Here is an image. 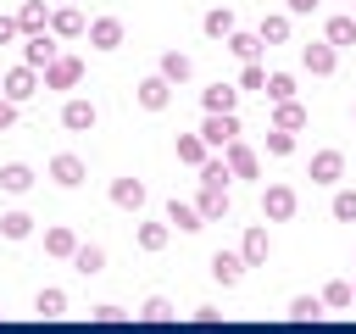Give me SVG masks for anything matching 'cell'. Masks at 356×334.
<instances>
[{
    "instance_id": "cell-1",
    "label": "cell",
    "mask_w": 356,
    "mask_h": 334,
    "mask_svg": "<svg viewBox=\"0 0 356 334\" xmlns=\"http://www.w3.org/2000/svg\"><path fill=\"white\" fill-rule=\"evenodd\" d=\"M195 134L206 139V150H228V145L239 139V117H234V111H206V122H200Z\"/></svg>"
},
{
    "instance_id": "cell-2",
    "label": "cell",
    "mask_w": 356,
    "mask_h": 334,
    "mask_svg": "<svg viewBox=\"0 0 356 334\" xmlns=\"http://www.w3.org/2000/svg\"><path fill=\"white\" fill-rule=\"evenodd\" d=\"M261 217L267 223H289L295 217V189L289 184H267L261 189Z\"/></svg>"
},
{
    "instance_id": "cell-3",
    "label": "cell",
    "mask_w": 356,
    "mask_h": 334,
    "mask_svg": "<svg viewBox=\"0 0 356 334\" xmlns=\"http://www.w3.org/2000/svg\"><path fill=\"white\" fill-rule=\"evenodd\" d=\"M50 61H56V33H28V39H22V67L44 72Z\"/></svg>"
},
{
    "instance_id": "cell-4",
    "label": "cell",
    "mask_w": 356,
    "mask_h": 334,
    "mask_svg": "<svg viewBox=\"0 0 356 334\" xmlns=\"http://www.w3.org/2000/svg\"><path fill=\"white\" fill-rule=\"evenodd\" d=\"M134 100H139L145 111H161V106L172 100V84H167L161 72H150V78H139V84H134Z\"/></svg>"
},
{
    "instance_id": "cell-5",
    "label": "cell",
    "mask_w": 356,
    "mask_h": 334,
    "mask_svg": "<svg viewBox=\"0 0 356 334\" xmlns=\"http://www.w3.org/2000/svg\"><path fill=\"white\" fill-rule=\"evenodd\" d=\"M50 33H56V39H83L89 22H83L78 6H56V11H50Z\"/></svg>"
},
{
    "instance_id": "cell-6",
    "label": "cell",
    "mask_w": 356,
    "mask_h": 334,
    "mask_svg": "<svg viewBox=\"0 0 356 334\" xmlns=\"http://www.w3.org/2000/svg\"><path fill=\"white\" fill-rule=\"evenodd\" d=\"M334 61H339V50H334L328 39H317V45H300V67H306V72L328 78V72H334Z\"/></svg>"
},
{
    "instance_id": "cell-7",
    "label": "cell",
    "mask_w": 356,
    "mask_h": 334,
    "mask_svg": "<svg viewBox=\"0 0 356 334\" xmlns=\"http://www.w3.org/2000/svg\"><path fill=\"white\" fill-rule=\"evenodd\" d=\"M83 78V61L78 56H56L50 67H44V89H72Z\"/></svg>"
},
{
    "instance_id": "cell-8",
    "label": "cell",
    "mask_w": 356,
    "mask_h": 334,
    "mask_svg": "<svg viewBox=\"0 0 356 334\" xmlns=\"http://www.w3.org/2000/svg\"><path fill=\"white\" fill-rule=\"evenodd\" d=\"M39 89H44V78H39L33 67H11V72H6V100H17V106H22V100H28V95H39Z\"/></svg>"
},
{
    "instance_id": "cell-9",
    "label": "cell",
    "mask_w": 356,
    "mask_h": 334,
    "mask_svg": "<svg viewBox=\"0 0 356 334\" xmlns=\"http://www.w3.org/2000/svg\"><path fill=\"white\" fill-rule=\"evenodd\" d=\"M50 178H56L61 189H78V184L89 178V167H83V161H78L72 150H61V156H50Z\"/></svg>"
},
{
    "instance_id": "cell-10",
    "label": "cell",
    "mask_w": 356,
    "mask_h": 334,
    "mask_svg": "<svg viewBox=\"0 0 356 334\" xmlns=\"http://www.w3.org/2000/svg\"><path fill=\"white\" fill-rule=\"evenodd\" d=\"M17 28H22V39H28V33H50L44 0H22V6H17Z\"/></svg>"
},
{
    "instance_id": "cell-11",
    "label": "cell",
    "mask_w": 356,
    "mask_h": 334,
    "mask_svg": "<svg viewBox=\"0 0 356 334\" xmlns=\"http://www.w3.org/2000/svg\"><path fill=\"white\" fill-rule=\"evenodd\" d=\"M345 178V156L339 150H317L312 156V184H339Z\"/></svg>"
},
{
    "instance_id": "cell-12",
    "label": "cell",
    "mask_w": 356,
    "mask_h": 334,
    "mask_svg": "<svg viewBox=\"0 0 356 334\" xmlns=\"http://www.w3.org/2000/svg\"><path fill=\"white\" fill-rule=\"evenodd\" d=\"M89 45H95V50H117V45H122V22H117V17H95V22H89Z\"/></svg>"
},
{
    "instance_id": "cell-13",
    "label": "cell",
    "mask_w": 356,
    "mask_h": 334,
    "mask_svg": "<svg viewBox=\"0 0 356 334\" xmlns=\"http://www.w3.org/2000/svg\"><path fill=\"white\" fill-rule=\"evenodd\" d=\"M95 117H100V111H95L89 100H67V106H61V128H72V134H89Z\"/></svg>"
},
{
    "instance_id": "cell-14",
    "label": "cell",
    "mask_w": 356,
    "mask_h": 334,
    "mask_svg": "<svg viewBox=\"0 0 356 334\" xmlns=\"http://www.w3.org/2000/svg\"><path fill=\"white\" fill-rule=\"evenodd\" d=\"M222 161H228V173H234V178H256V173H261L256 150H250V145H239V139L228 145V156H222Z\"/></svg>"
},
{
    "instance_id": "cell-15",
    "label": "cell",
    "mask_w": 356,
    "mask_h": 334,
    "mask_svg": "<svg viewBox=\"0 0 356 334\" xmlns=\"http://www.w3.org/2000/svg\"><path fill=\"white\" fill-rule=\"evenodd\" d=\"M0 189H6V195H28V189H33V167H28V161H6V167H0Z\"/></svg>"
},
{
    "instance_id": "cell-16",
    "label": "cell",
    "mask_w": 356,
    "mask_h": 334,
    "mask_svg": "<svg viewBox=\"0 0 356 334\" xmlns=\"http://www.w3.org/2000/svg\"><path fill=\"white\" fill-rule=\"evenodd\" d=\"M111 206L139 212V206H145V184H139V178H111Z\"/></svg>"
},
{
    "instance_id": "cell-17",
    "label": "cell",
    "mask_w": 356,
    "mask_h": 334,
    "mask_svg": "<svg viewBox=\"0 0 356 334\" xmlns=\"http://www.w3.org/2000/svg\"><path fill=\"white\" fill-rule=\"evenodd\" d=\"M195 212H200L206 223L228 217V189H211V184H200V195H195Z\"/></svg>"
},
{
    "instance_id": "cell-18",
    "label": "cell",
    "mask_w": 356,
    "mask_h": 334,
    "mask_svg": "<svg viewBox=\"0 0 356 334\" xmlns=\"http://www.w3.org/2000/svg\"><path fill=\"white\" fill-rule=\"evenodd\" d=\"M267 250H273V245H267V228H261V223H250V228H245V239H239V256H245V267L267 262Z\"/></svg>"
},
{
    "instance_id": "cell-19",
    "label": "cell",
    "mask_w": 356,
    "mask_h": 334,
    "mask_svg": "<svg viewBox=\"0 0 356 334\" xmlns=\"http://www.w3.org/2000/svg\"><path fill=\"white\" fill-rule=\"evenodd\" d=\"M211 278H217V284H239V278H245V256H239V250H217V256H211Z\"/></svg>"
},
{
    "instance_id": "cell-20",
    "label": "cell",
    "mask_w": 356,
    "mask_h": 334,
    "mask_svg": "<svg viewBox=\"0 0 356 334\" xmlns=\"http://www.w3.org/2000/svg\"><path fill=\"white\" fill-rule=\"evenodd\" d=\"M167 223H172V228H184V234H195V228H206V217H200V212H195L189 200H178V195L167 200Z\"/></svg>"
},
{
    "instance_id": "cell-21",
    "label": "cell",
    "mask_w": 356,
    "mask_h": 334,
    "mask_svg": "<svg viewBox=\"0 0 356 334\" xmlns=\"http://www.w3.org/2000/svg\"><path fill=\"white\" fill-rule=\"evenodd\" d=\"M200 28H206V39H228L239 22H234V11H228V6H211V11L200 17Z\"/></svg>"
},
{
    "instance_id": "cell-22",
    "label": "cell",
    "mask_w": 356,
    "mask_h": 334,
    "mask_svg": "<svg viewBox=\"0 0 356 334\" xmlns=\"http://www.w3.org/2000/svg\"><path fill=\"white\" fill-rule=\"evenodd\" d=\"M222 45H228V50H234L239 61H256V56H261V33H245V28H234V33L222 39Z\"/></svg>"
},
{
    "instance_id": "cell-23",
    "label": "cell",
    "mask_w": 356,
    "mask_h": 334,
    "mask_svg": "<svg viewBox=\"0 0 356 334\" xmlns=\"http://www.w3.org/2000/svg\"><path fill=\"white\" fill-rule=\"evenodd\" d=\"M156 72H161V78H167V84H184V78H189V72H195V61H189V56H184V50H167V56H161V67H156Z\"/></svg>"
},
{
    "instance_id": "cell-24",
    "label": "cell",
    "mask_w": 356,
    "mask_h": 334,
    "mask_svg": "<svg viewBox=\"0 0 356 334\" xmlns=\"http://www.w3.org/2000/svg\"><path fill=\"white\" fill-rule=\"evenodd\" d=\"M234 100H239L234 84H211V89H200V106H206V111H234Z\"/></svg>"
},
{
    "instance_id": "cell-25",
    "label": "cell",
    "mask_w": 356,
    "mask_h": 334,
    "mask_svg": "<svg viewBox=\"0 0 356 334\" xmlns=\"http://www.w3.org/2000/svg\"><path fill=\"white\" fill-rule=\"evenodd\" d=\"M44 250L72 262V250H78V234H72V228H61V223H56V228H44Z\"/></svg>"
},
{
    "instance_id": "cell-26",
    "label": "cell",
    "mask_w": 356,
    "mask_h": 334,
    "mask_svg": "<svg viewBox=\"0 0 356 334\" xmlns=\"http://www.w3.org/2000/svg\"><path fill=\"white\" fill-rule=\"evenodd\" d=\"M72 267H78L83 278H95V273H106V250H100V245H78V250H72Z\"/></svg>"
},
{
    "instance_id": "cell-27",
    "label": "cell",
    "mask_w": 356,
    "mask_h": 334,
    "mask_svg": "<svg viewBox=\"0 0 356 334\" xmlns=\"http://www.w3.org/2000/svg\"><path fill=\"white\" fill-rule=\"evenodd\" d=\"M33 312H39V317H61V312H67V289H56V284H44V289L33 295Z\"/></svg>"
},
{
    "instance_id": "cell-28",
    "label": "cell",
    "mask_w": 356,
    "mask_h": 334,
    "mask_svg": "<svg viewBox=\"0 0 356 334\" xmlns=\"http://www.w3.org/2000/svg\"><path fill=\"white\" fill-rule=\"evenodd\" d=\"M323 39H328L334 50H345V45H356V17H328V28H323Z\"/></svg>"
},
{
    "instance_id": "cell-29",
    "label": "cell",
    "mask_w": 356,
    "mask_h": 334,
    "mask_svg": "<svg viewBox=\"0 0 356 334\" xmlns=\"http://www.w3.org/2000/svg\"><path fill=\"white\" fill-rule=\"evenodd\" d=\"M256 33H261V45H284V39H289V11L261 17V28H256Z\"/></svg>"
},
{
    "instance_id": "cell-30",
    "label": "cell",
    "mask_w": 356,
    "mask_h": 334,
    "mask_svg": "<svg viewBox=\"0 0 356 334\" xmlns=\"http://www.w3.org/2000/svg\"><path fill=\"white\" fill-rule=\"evenodd\" d=\"M323 312H328L323 295H295V301H289V317H295V323H317Z\"/></svg>"
},
{
    "instance_id": "cell-31",
    "label": "cell",
    "mask_w": 356,
    "mask_h": 334,
    "mask_svg": "<svg viewBox=\"0 0 356 334\" xmlns=\"http://www.w3.org/2000/svg\"><path fill=\"white\" fill-rule=\"evenodd\" d=\"M273 106H284V100H295V78L289 72H267V89H261Z\"/></svg>"
},
{
    "instance_id": "cell-32",
    "label": "cell",
    "mask_w": 356,
    "mask_h": 334,
    "mask_svg": "<svg viewBox=\"0 0 356 334\" xmlns=\"http://www.w3.org/2000/svg\"><path fill=\"white\" fill-rule=\"evenodd\" d=\"M228 178H234V173H228V161H222V156H206V161H200V184L228 189Z\"/></svg>"
},
{
    "instance_id": "cell-33",
    "label": "cell",
    "mask_w": 356,
    "mask_h": 334,
    "mask_svg": "<svg viewBox=\"0 0 356 334\" xmlns=\"http://www.w3.org/2000/svg\"><path fill=\"white\" fill-rule=\"evenodd\" d=\"M172 239V223H139V250H161Z\"/></svg>"
},
{
    "instance_id": "cell-34",
    "label": "cell",
    "mask_w": 356,
    "mask_h": 334,
    "mask_svg": "<svg viewBox=\"0 0 356 334\" xmlns=\"http://www.w3.org/2000/svg\"><path fill=\"white\" fill-rule=\"evenodd\" d=\"M178 161L200 167V161H206V139H200V134H178Z\"/></svg>"
},
{
    "instance_id": "cell-35",
    "label": "cell",
    "mask_w": 356,
    "mask_h": 334,
    "mask_svg": "<svg viewBox=\"0 0 356 334\" xmlns=\"http://www.w3.org/2000/svg\"><path fill=\"white\" fill-rule=\"evenodd\" d=\"M0 234H6V239H28V234H33V217H28V212H6V217H0Z\"/></svg>"
},
{
    "instance_id": "cell-36",
    "label": "cell",
    "mask_w": 356,
    "mask_h": 334,
    "mask_svg": "<svg viewBox=\"0 0 356 334\" xmlns=\"http://www.w3.org/2000/svg\"><path fill=\"white\" fill-rule=\"evenodd\" d=\"M134 317H145V323H167V317H178V312H172V301H167V295H150Z\"/></svg>"
},
{
    "instance_id": "cell-37",
    "label": "cell",
    "mask_w": 356,
    "mask_h": 334,
    "mask_svg": "<svg viewBox=\"0 0 356 334\" xmlns=\"http://www.w3.org/2000/svg\"><path fill=\"white\" fill-rule=\"evenodd\" d=\"M278 128L300 134V128H306V106H300V100H284V106H278Z\"/></svg>"
},
{
    "instance_id": "cell-38",
    "label": "cell",
    "mask_w": 356,
    "mask_h": 334,
    "mask_svg": "<svg viewBox=\"0 0 356 334\" xmlns=\"http://www.w3.org/2000/svg\"><path fill=\"white\" fill-rule=\"evenodd\" d=\"M323 306H356V301H350V278H334V284L323 289Z\"/></svg>"
},
{
    "instance_id": "cell-39",
    "label": "cell",
    "mask_w": 356,
    "mask_h": 334,
    "mask_svg": "<svg viewBox=\"0 0 356 334\" xmlns=\"http://www.w3.org/2000/svg\"><path fill=\"white\" fill-rule=\"evenodd\" d=\"M239 89H267V67H261V61H245V72H239Z\"/></svg>"
},
{
    "instance_id": "cell-40",
    "label": "cell",
    "mask_w": 356,
    "mask_h": 334,
    "mask_svg": "<svg viewBox=\"0 0 356 334\" xmlns=\"http://www.w3.org/2000/svg\"><path fill=\"white\" fill-rule=\"evenodd\" d=\"M267 150H273V156H289V150H295V134H289V128H267Z\"/></svg>"
},
{
    "instance_id": "cell-41",
    "label": "cell",
    "mask_w": 356,
    "mask_h": 334,
    "mask_svg": "<svg viewBox=\"0 0 356 334\" xmlns=\"http://www.w3.org/2000/svg\"><path fill=\"white\" fill-rule=\"evenodd\" d=\"M334 217L339 223H356V189H339L334 195Z\"/></svg>"
},
{
    "instance_id": "cell-42",
    "label": "cell",
    "mask_w": 356,
    "mask_h": 334,
    "mask_svg": "<svg viewBox=\"0 0 356 334\" xmlns=\"http://www.w3.org/2000/svg\"><path fill=\"white\" fill-rule=\"evenodd\" d=\"M89 317H95V323H117V317H128V312H122V306H95Z\"/></svg>"
},
{
    "instance_id": "cell-43",
    "label": "cell",
    "mask_w": 356,
    "mask_h": 334,
    "mask_svg": "<svg viewBox=\"0 0 356 334\" xmlns=\"http://www.w3.org/2000/svg\"><path fill=\"white\" fill-rule=\"evenodd\" d=\"M11 122H17V100H6V95H0V134H6Z\"/></svg>"
},
{
    "instance_id": "cell-44",
    "label": "cell",
    "mask_w": 356,
    "mask_h": 334,
    "mask_svg": "<svg viewBox=\"0 0 356 334\" xmlns=\"http://www.w3.org/2000/svg\"><path fill=\"white\" fill-rule=\"evenodd\" d=\"M17 33H22V28H17V17H0V45H11Z\"/></svg>"
},
{
    "instance_id": "cell-45",
    "label": "cell",
    "mask_w": 356,
    "mask_h": 334,
    "mask_svg": "<svg viewBox=\"0 0 356 334\" xmlns=\"http://www.w3.org/2000/svg\"><path fill=\"white\" fill-rule=\"evenodd\" d=\"M312 6H317V0H289V17H306Z\"/></svg>"
},
{
    "instance_id": "cell-46",
    "label": "cell",
    "mask_w": 356,
    "mask_h": 334,
    "mask_svg": "<svg viewBox=\"0 0 356 334\" xmlns=\"http://www.w3.org/2000/svg\"><path fill=\"white\" fill-rule=\"evenodd\" d=\"M350 301H356V278H350Z\"/></svg>"
},
{
    "instance_id": "cell-47",
    "label": "cell",
    "mask_w": 356,
    "mask_h": 334,
    "mask_svg": "<svg viewBox=\"0 0 356 334\" xmlns=\"http://www.w3.org/2000/svg\"><path fill=\"white\" fill-rule=\"evenodd\" d=\"M61 6H78V0H61Z\"/></svg>"
}]
</instances>
